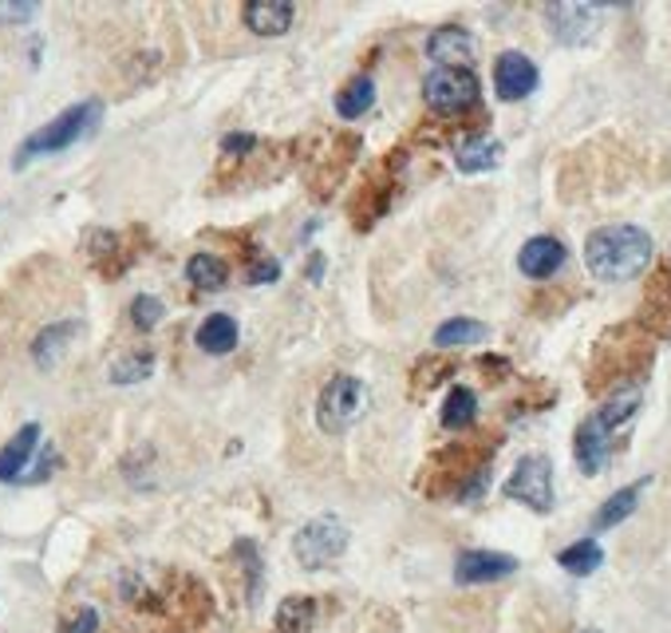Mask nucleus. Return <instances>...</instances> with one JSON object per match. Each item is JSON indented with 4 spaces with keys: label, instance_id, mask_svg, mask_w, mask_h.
Instances as JSON below:
<instances>
[{
    "label": "nucleus",
    "instance_id": "nucleus-1",
    "mask_svg": "<svg viewBox=\"0 0 671 633\" xmlns=\"http://www.w3.org/2000/svg\"><path fill=\"white\" fill-rule=\"evenodd\" d=\"M652 261V238L640 226H601L584 241V266L597 281H632Z\"/></svg>",
    "mask_w": 671,
    "mask_h": 633
},
{
    "label": "nucleus",
    "instance_id": "nucleus-2",
    "mask_svg": "<svg viewBox=\"0 0 671 633\" xmlns=\"http://www.w3.org/2000/svg\"><path fill=\"white\" fill-rule=\"evenodd\" d=\"M99 116H103V103H99V99H88V103H76V108L60 111L52 123H44L40 131H32L24 144H20L17 162H12V167L20 170L32 159H40V155H60V151H68V147H76L83 135L96 131Z\"/></svg>",
    "mask_w": 671,
    "mask_h": 633
},
{
    "label": "nucleus",
    "instance_id": "nucleus-3",
    "mask_svg": "<svg viewBox=\"0 0 671 633\" xmlns=\"http://www.w3.org/2000/svg\"><path fill=\"white\" fill-rule=\"evenodd\" d=\"M403 162H407L403 151H388V159H380L360 179L352 202H348V215H352V226L360 234H368L371 226L388 215L391 198H395V182H399V170H403Z\"/></svg>",
    "mask_w": 671,
    "mask_h": 633
},
{
    "label": "nucleus",
    "instance_id": "nucleus-4",
    "mask_svg": "<svg viewBox=\"0 0 671 633\" xmlns=\"http://www.w3.org/2000/svg\"><path fill=\"white\" fill-rule=\"evenodd\" d=\"M368 404H371V393L360 376H348V373L332 376L317 400V428L324 432V436H344L348 428H355V424L368 416Z\"/></svg>",
    "mask_w": 671,
    "mask_h": 633
},
{
    "label": "nucleus",
    "instance_id": "nucleus-5",
    "mask_svg": "<svg viewBox=\"0 0 671 633\" xmlns=\"http://www.w3.org/2000/svg\"><path fill=\"white\" fill-rule=\"evenodd\" d=\"M348 551V526L332 515L309 518V523L292 535V554L304 571H324L332 562H340Z\"/></svg>",
    "mask_w": 671,
    "mask_h": 633
},
{
    "label": "nucleus",
    "instance_id": "nucleus-6",
    "mask_svg": "<svg viewBox=\"0 0 671 633\" xmlns=\"http://www.w3.org/2000/svg\"><path fill=\"white\" fill-rule=\"evenodd\" d=\"M502 495L513 503H525L538 515H549L553 511V464H549V455L541 452L521 455L513 475L505 479Z\"/></svg>",
    "mask_w": 671,
    "mask_h": 633
},
{
    "label": "nucleus",
    "instance_id": "nucleus-7",
    "mask_svg": "<svg viewBox=\"0 0 671 633\" xmlns=\"http://www.w3.org/2000/svg\"><path fill=\"white\" fill-rule=\"evenodd\" d=\"M423 99L439 116H462L478 103V76L470 68H431L423 80Z\"/></svg>",
    "mask_w": 671,
    "mask_h": 633
},
{
    "label": "nucleus",
    "instance_id": "nucleus-8",
    "mask_svg": "<svg viewBox=\"0 0 671 633\" xmlns=\"http://www.w3.org/2000/svg\"><path fill=\"white\" fill-rule=\"evenodd\" d=\"M482 467L487 464H482V455H478L474 447H467V444L442 447V452L434 455V464L423 472L419 487H423L427 495H459V491L467 487Z\"/></svg>",
    "mask_w": 671,
    "mask_h": 633
},
{
    "label": "nucleus",
    "instance_id": "nucleus-9",
    "mask_svg": "<svg viewBox=\"0 0 671 633\" xmlns=\"http://www.w3.org/2000/svg\"><path fill=\"white\" fill-rule=\"evenodd\" d=\"M545 24L557 44L581 48V44H592L597 32H601V9H597V4H549Z\"/></svg>",
    "mask_w": 671,
    "mask_h": 633
},
{
    "label": "nucleus",
    "instance_id": "nucleus-10",
    "mask_svg": "<svg viewBox=\"0 0 671 633\" xmlns=\"http://www.w3.org/2000/svg\"><path fill=\"white\" fill-rule=\"evenodd\" d=\"M612 444H617V428H609L597 412H592L589 419H584L581 428H577V464H581L584 475H601L604 464H609V455H612Z\"/></svg>",
    "mask_w": 671,
    "mask_h": 633
},
{
    "label": "nucleus",
    "instance_id": "nucleus-11",
    "mask_svg": "<svg viewBox=\"0 0 671 633\" xmlns=\"http://www.w3.org/2000/svg\"><path fill=\"white\" fill-rule=\"evenodd\" d=\"M518 571V558L502 551H467L454 562V582L459 586H482V582L510 578Z\"/></svg>",
    "mask_w": 671,
    "mask_h": 633
},
{
    "label": "nucleus",
    "instance_id": "nucleus-12",
    "mask_svg": "<svg viewBox=\"0 0 671 633\" xmlns=\"http://www.w3.org/2000/svg\"><path fill=\"white\" fill-rule=\"evenodd\" d=\"M538 63L530 60V56L521 52H502L494 63V88L498 96L505 99V103H518V99H525L533 88H538Z\"/></svg>",
    "mask_w": 671,
    "mask_h": 633
},
{
    "label": "nucleus",
    "instance_id": "nucleus-13",
    "mask_svg": "<svg viewBox=\"0 0 671 633\" xmlns=\"http://www.w3.org/2000/svg\"><path fill=\"white\" fill-rule=\"evenodd\" d=\"M427 60H434V68H470V60H474V37L459 24L434 28L431 37H427Z\"/></svg>",
    "mask_w": 671,
    "mask_h": 633
},
{
    "label": "nucleus",
    "instance_id": "nucleus-14",
    "mask_svg": "<svg viewBox=\"0 0 671 633\" xmlns=\"http://www.w3.org/2000/svg\"><path fill=\"white\" fill-rule=\"evenodd\" d=\"M565 258H569L565 246L557 238H549V234H541V238H530L518 250V269L525 277H533V281H549L553 274H561Z\"/></svg>",
    "mask_w": 671,
    "mask_h": 633
},
{
    "label": "nucleus",
    "instance_id": "nucleus-15",
    "mask_svg": "<svg viewBox=\"0 0 671 633\" xmlns=\"http://www.w3.org/2000/svg\"><path fill=\"white\" fill-rule=\"evenodd\" d=\"M83 254H88L91 269H99L103 277H119L127 266H131L123 234H116V230H91L88 238H83Z\"/></svg>",
    "mask_w": 671,
    "mask_h": 633
},
{
    "label": "nucleus",
    "instance_id": "nucleus-16",
    "mask_svg": "<svg viewBox=\"0 0 671 633\" xmlns=\"http://www.w3.org/2000/svg\"><path fill=\"white\" fill-rule=\"evenodd\" d=\"M292 17H297V9L289 0H253V4L241 9V20L257 37H284L292 28Z\"/></svg>",
    "mask_w": 671,
    "mask_h": 633
},
{
    "label": "nucleus",
    "instance_id": "nucleus-17",
    "mask_svg": "<svg viewBox=\"0 0 671 633\" xmlns=\"http://www.w3.org/2000/svg\"><path fill=\"white\" fill-rule=\"evenodd\" d=\"M238 340H241V329L230 313H210L194 333V345L202 348V353H210V357H226V353H233Z\"/></svg>",
    "mask_w": 671,
    "mask_h": 633
},
{
    "label": "nucleus",
    "instance_id": "nucleus-18",
    "mask_svg": "<svg viewBox=\"0 0 671 633\" xmlns=\"http://www.w3.org/2000/svg\"><path fill=\"white\" fill-rule=\"evenodd\" d=\"M36 444H40V424H24L9 444L0 447V483H12L28 472V459H32Z\"/></svg>",
    "mask_w": 671,
    "mask_h": 633
},
{
    "label": "nucleus",
    "instance_id": "nucleus-19",
    "mask_svg": "<svg viewBox=\"0 0 671 633\" xmlns=\"http://www.w3.org/2000/svg\"><path fill=\"white\" fill-rule=\"evenodd\" d=\"M498 162H502V144L490 139V135H474V139H467V144L459 147V155H454V167H459L462 175H487Z\"/></svg>",
    "mask_w": 671,
    "mask_h": 633
},
{
    "label": "nucleus",
    "instance_id": "nucleus-20",
    "mask_svg": "<svg viewBox=\"0 0 671 633\" xmlns=\"http://www.w3.org/2000/svg\"><path fill=\"white\" fill-rule=\"evenodd\" d=\"M648 483H652V479H637V483H628V487H620L617 495H609V500H604V507L592 515V531H609V526L624 523V518L637 511V503H640V495H644Z\"/></svg>",
    "mask_w": 671,
    "mask_h": 633
},
{
    "label": "nucleus",
    "instance_id": "nucleus-21",
    "mask_svg": "<svg viewBox=\"0 0 671 633\" xmlns=\"http://www.w3.org/2000/svg\"><path fill=\"white\" fill-rule=\"evenodd\" d=\"M80 333V322H60V325H48L40 337H36V345H32V360L40 368H52L56 360L63 357V348H68V340Z\"/></svg>",
    "mask_w": 671,
    "mask_h": 633
},
{
    "label": "nucleus",
    "instance_id": "nucleus-22",
    "mask_svg": "<svg viewBox=\"0 0 671 633\" xmlns=\"http://www.w3.org/2000/svg\"><path fill=\"white\" fill-rule=\"evenodd\" d=\"M317 622V602L309 594H292L277 610V633H309Z\"/></svg>",
    "mask_w": 671,
    "mask_h": 633
},
{
    "label": "nucleus",
    "instance_id": "nucleus-23",
    "mask_svg": "<svg viewBox=\"0 0 671 633\" xmlns=\"http://www.w3.org/2000/svg\"><path fill=\"white\" fill-rule=\"evenodd\" d=\"M474 416H478V396L470 393V388H451L447 393V400H442V428L447 432H462V428H470L474 424Z\"/></svg>",
    "mask_w": 671,
    "mask_h": 633
},
{
    "label": "nucleus",
    "instance_id": "nucleus-24",
    "mask_svg": "<svg viewBox=\"0 0 671 633\" xmlns=\"http://www.w3.org/2000/svg\"><path fill=\"white\" fill-rule=\"evenodd\" d=\"M490 329L482 322H470V317H454V322H442L434 329V345L439 348H462V345H478L487 340Z\"/></svg>",
    "mask_w": 671,
    "mask_h": 633
},
{
    "label": "nucleus",
    "instance_id": "nucleus-25",
    "mask_svg": "<svg viewBox=\"0 0 671 633\" xmlns=\"http://www.w3.org/2000/svg\"><path fill=\"white\" fill-rule=\"evenodd\" d=\"M601 562H604V551H601V543H597V538H581V543L565 546V551L557 554V566H565V571L577 574V578L592 574Z\"/></svg>",
    "mask_w": 671,
    "mask_h": 633
},
{
    "label": "nucleus",
    "instance_id": "nucleus-26",
    "mask_svg": "<svg viewBox=\"0 0 671 633\" xmlns=\"http://www.w3.org/2000/svg\"><path fill=\"white\" fill-rule=\"evenodd\" d=\"M371 103H375V83L368 80V76H355L352 83H348L340 96H336V111H340V119H360L371 111Z\"/></svg>",
    "mask_w": 671,
    "mask_h": 633
},
{
    "label": "nucleus",
    "instance_id": "nucleus-27",
    "mask_svg": "<svg viewBox=\"0 0 671 633\" xmlns=\"http://www.w3.org/2000/svg\"><path fill=\"white\" fill-rule=\"evenodd\" d=\"M186 277H190L198 289H221L226 277H230V266H226L218 254H194V258L186 261Z\"/></svg>",
    "mask_w": 671,
    "mask_h": 633
},
{
    "label": "nucleus",
    "instance_id": "nucleus-28",
    "mask_svg": "<svg viewBox=\"0 0 671 633\" xmlns=\"http://www.w3.org/2000/svg\"><path fill=\"white\" fill-rule=\"evenodd\" d=\"M151 373H154V353L142 348V353H131V357H123V360L111 365V384H139Z\"/></svg>",
    "mask_w": 671,
    "mask_h": 633
},
{
    "label": "nucleus",
    "instance_id": "nucleus-29",
    "mask_svg": "<svg viewBox=\"0 0 671 633\" xmlns=\"http://www.w3.org/2000/svg\"><path fill=\"white\" fill-rule=\"evenodd\" d=\"M159 322H162V301H159V297H151V294L134 297V301H131V325H134V329L151 333Z\"/></svg>",
    "mask_w": 671,
    "mask_h": 633
},
{
    "label": "nucleus",
    "instance_id": "nucleus-30",
    "mask_svg": "<svg viewBox=\"0 0 671 633\" xmlns=\"http://www.w3.org/2000/svg\"><path fill=\"white\" fill-rule=\"evenodd\" d=\"M451 368L454 365L447 357H423L415 365V373H411V376H415V393H427V388H434L439 380H447V376H451Z\"/></svg>",
    "mask_w": 671,
    "mask_h": 633
},
{
    "label": "nucleus",
    "instance_id": "nucleus-31",
    "mask_svg": "<svg viewBox=\"0 0 671 633\" xmlns=\"http://www.w3.org/2000/svg\"><path fill=\"white\" fill-rule=\"evenodd\" d=\"M60 633H99V610L91 606H80L68 622L60 625Z\"/></svg>",
    "mask_w": 671,
    "mask_h": 633
},
{
    "label": "nucleus",
    "instance_id": "nucleus-32",
    "mask_svg": "<svg viewBox=\"0 0 671 633\" xmlns=\"http://www.w3.org/2000/svg\"><path fill=\"white\" fill-rule=\"evenodd\" d=\"M277 274H281V266H277L273 258L257 261V266H249V269H246V277H249V281H253V286H269V281H273Z\"/></svg>",
    "mask_w": 671,
    "mask_h": 633
},
{
    "label": "nucleus",
    "instance_id": "nucleus-33",
    "mask_svg": "<svg viewBox=\"0 0 671 633\" xmlns=\"http://www.w3.org/2000/svg\"><path fill=\"white\" fill-rule=\"evenodd\" d=\"M221 151L226 155H249V151H257V139L253 135H226V139H221Z\"/></svg>",
    "mask_w": 671,
    "mask_h": 633
},
{
    "label": "nucleus",
    "instance_id": "nucleus-34",
    "mask_svg": "<svg viewBox=\"0 0 671 633\" xmlns=\"http://www.w3.org/2000/svg\"><path fill=\"white\" fill-rule=\"evenodd\" d=\"M36 4H0V20H9V24H20V20H32L36 17Z\"/></svg>",
    "mask_w": 671,
    "mask_h": 633
}]
</instances>
